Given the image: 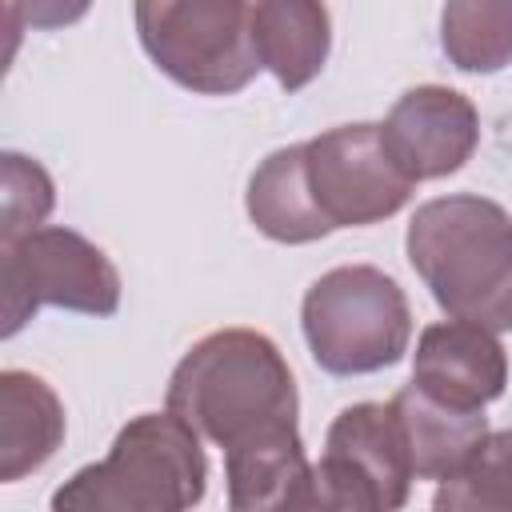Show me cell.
I'll return each mask as SVG.
<instances>
[{
  "label": "cell",
  "instance_id": "17",
  "mask_svg": "<svg viewBox=\"0 0 512 512\" xmlns=\"http://www.w3.org/2000/svg\"><path fill=\"white\" fill-rule=\"evenodd\" d=\"M4 216H0V244H12L28 232H36V224L52 212V180L48 172L20 156V152H4Z\"/></svg>",
  "mask_w": 512,
  "mask_h": 512
},
{
  "label": "cell",
  "instance_id": "12",
  "mask_svg": "<svg viewBox=\"0 0 512 512\" xmlns=\"http://www.w3.org/2000/svg\"><path fill=\"white\" fill-rule=\"evenodd\" d=\"M252 44L260 68H268L280 88H304L328 60V8L308 0H264L252 4Z\"/></svg>",
  "mask_w": 512,
  "mask_h": 512
},
{
  "label": "cell",
  "instance_id": "5",
  "mask_svg": "<svg viewBox=\"0 0 512 512\" xmlns=\"http://www.w3.org/2000/svg\"><path fill=\"white\" fill-rule=\"evenodd\" d=\"M248 16H252V4H240V0L136 4V28H140L144 52L176 84L204 96L240 92L260 72Z\"/></svg>",
  "mask_w": 512,
  "mask_h": 512
},
{
  "label": "cell",
  "instance_id": "1",
  "mask_svg": "<svg viewBox=\"0 0 512 512\" xmlns=\"http://www.w3.org/2000/svg\"><path fill=\"white\" fill-rule=\"evenodd\" d=\"M168 412L228 452L296 436V384L280 348L252 328L204 336L168 380Z\"/></svg>",
  "mask_w": 512,
  "mask_h": 512
},
{
  "label": "cell",
  "instance_id": "4",
  "mask_svg": "<svg viewBox=\"0 0 512 512\" xmlns=\"http://www.w3.org/2000/svg\"><path fill=\"white\" fill-rule=\"evenodd\" d=\"M304 336L324 372L364 376L404 356L412 312L392 276L372 264H344L308 288Z\"/></svg>",
  "mask_w": 512,
  "mask_h": 512
},
{
  "label": "cell",
  "instance_id": "8",
  "mask_svg": "<svg viewBox=\"0 0 512 512\" xmlns=\"http://www.w3.org/2000/svg\"><path fill=\"white\" fill-rule=\"evenodd\" d=\"M380 136L412 184L436 180L456 172L476 152L480 116L464 92L424 84L392 104L388 120L380 124Z\"/></svg>",
  "mask_w": 512,
  "mask_h": 512
},
{
  "label": "cell",
  "instance_id": "10",
  "mask_svg": "<svg viewBox=\"0 0 512 512\" xmlns=\"http://www.w3.org/2000/svg\"><path fill=\"white\" fill-rule=\"evenodd\" d=\"M324 456H332L348 472H356L376 492L384 512L404 508L408 488H412V460H408V444H404V432H400L392 404L344 408L328 428Z\"/></svg>",
  "mask_w": 512,
  "mask_h": 512
},
{
  "label": "cell",
  "instance_id": "7",
  "mask_svg": "<svg viewBox=\"0 0 512 512\" xmlns=\"http://www.w3.org/2000/svg\"><path fill=\"white\" fill-rule=\"evenodd\" d=\"M304 176L328 228L388 220L412 196V180L384 148L380 124H344L304 144Z\"/></svg>",
  "mask_w": 512,
  "mask_h": 512
},
{
  "label": "cell",
  "instance_id": "9",
  "mask_svg": "<svg viewBox=\"0 0 512 512\" xmlns=\"http://www.w3.org/2000/svg\"><path fill=\"white\" fill-rule=\"evenodd\" d=\"M412 384L452 408L484 412L508 384V356L488 328L448 320L420 332Z\"/></svg>",
  "mask_w": 512,
  "mask_h": 512
},
{
  "label": "cell",
  "instance_id": "6",
  "mask_svg": "<svg viewBox=\"0 0 512 512\" xmlns=\"http://www.w3.org/2000/svg\"><path fill=\"white\" fill-rule=\"evenodd\" d=\"M44 304L112 316L120 308V272L72 228H36L12 244H0L4 336H16Z\"/></svg>",
  "mask_w": 512,
  "mask_h": 512
},
{
  "label": "cell",
  "instance_id": "3",
  "mask_svg": "<svg viewBox=\"0 0 512 512\" xmlns=\"http://www.w3.org/2000/svg\"><path fill=\"white\" fill-rule=\"evenodd\" d=\"M204 480L200 436L172 412H144L120 428L100 464L56 488L52 512H188Z\"/></svg>",
  "mask_w": 512,
  "mask_h": 512
},
{
  "label": "cell",
  "instance_id": "11",
  "mask_svg": "<svg viewBox=\"0 0 512 512\" xmlns=\"http://www.w3.org/2000/svg\"><path fill=\"white\" fill-rule=\"evenodd\" d=\"M388 404L400 420L416 480H448L476 452V444L488 436L484 412L452 408V404L420 392L416 384L400 388Z\"/></svg>",
  "mask_w": 512,
  "mask_h": 512
},
{
  "label": "cell",
  "instance_id": "14",
  "mask_svg": "<svg viewBox=\"0 0 512 512\" xmlns=\"http://www.w3.org/2000/svg\"><path fill=\"white\" fill-rule=\"evenodd\" d=\"M248 216L252 224L280 240V244H308L328 236L332 228L324 224V216L316 212V200L308 192V176H304V144L280 148L272 152L248 184Z\"/></svg>",
  "mask_w": 512,
  "mask_h": 512
},
{
  "label": "cell",
  "instance_id": "15",
  "mask_svg": "<svg viewBox=\"0 0 512 512\" xmlns=\"http://www.w3.org/2000/svg\"><path fill=\"white\" fill-rule=\"evenodd\" d=\"M440 40L460 72H496L512 60V0H464L440 16Z\"/></svg>",
  "mask_w": 512,
  "mask_h": 512
},
{
  "label": "cell",
  "instance_id": "16",
  "mask_svg": "<svg viewBox=\"0 0 512 512\" xmlns=\"http://www.w3.org/2000/svg\"><path fill=\"white\" fill-rule=\"evenodd\" d=\"M432 512H512V428L492 432L436 488Z\"/></svg>",
  "mask_w": 512,
  "mask_h": 512
},
{
  "label": "cell",
  "instance_id": "18",
  "mask_svg": "<svg viewBox=\"0 0 512 512\" xmlns=\"http://www.w3.org/2000/svg\"><path fill=\"white\" fill-rule=\"evenodd\" d=\"M272 512H276V508H272Z\"/></svg>",
  "mask_w": 512,
  "mask_h": 512
},
{
  "label": "cell",
  "instance_id": "13",
  "mask_svg": "<svg viewBox=\"0 0 512 512\" xmlns=\"http://www.w3.org/2000/svg\"><path fill=\"white\" fill-rule=\"evenodd\" d=\"M64 440V408L56 392L32 376L8 368L0 376V480L36 472Z\"/></svg>",
  "mask_w": 512,
  "mask_h": 512
},
{
  "label": "cell",
  "instance_id": "2",
  "mask_svg": "<svg viewBox=\"0 0 512 512\" xmlns=\"http://www.w3.org/2000/svg\"><path fill=\"white\" fill-rule=\"evenodd\" d=\"M408 260L436 304L464 324L512 328V216L484 196H440L408 224Z\"/></svg>",
  "mask_w": 512,
  "mask_h": 512
}]
</instances>
